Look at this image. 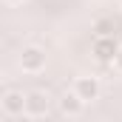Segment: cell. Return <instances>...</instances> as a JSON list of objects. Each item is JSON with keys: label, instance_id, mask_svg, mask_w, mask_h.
<instances>
[{"label": "cell", "instance_id": "277c9868", "mask_svg": "<svg viewBox=\"0 0 122 122\" xmlns=\"http://www.w3.org/2000/svg\"><path fill=\"white\" fill-rule=\"evenodd\" d=\"M51 108V99L46 91H29L26 94V114L29 117H46Z\"/></svg>", "mask_w": 122, "mask_h": 122}, {"label": "cell", "instance_id": "6da1fadb", "mask_svg": "<svg viewBox=\"0 0 122 122\" xmlns=\"http://www.w3.org/2000/svg\"><path fill=\"white\" fill-rule=\"evenodd\" d=\"M122 43L117 40V37H94L91 43V54L97 62H102V65H114V60H117V54H119Z\"/></svg>", "mask_w": 122, "mask_h": 122}, {"label": "cell", "instance_id": "9c48e42d", "mask_svg": "<svg viewBox=\"0 0 122 122\" xmlns=\"http://www.w3.org/2000/svg\"><path fill=\"white\" fill-rule=\"evenodd\" d=\"M9 3H20V0H9Z\"/></svg>", "mask_w": 122, "mask_h": 122}, {"label": "cell", "instance_id": "8992f818", "mask_svg": "<svg viewBox=\"0 0 122 122\" xmlns=\"http://www.w3.org/2000/svg\"><path fill=\"white\" fill-rule=\"evenodd\" d=\"M60 108H62V114H65V117H80V114H82V108H85V102L71 91V94H65V97L60 99Z\"/></svg>", "mask_w": 122, "mask_h": 122}, {"label": "cell", "instance_id": "7a4b0ae2", "mask_svg": "<svg viewBox=\"0 0 122 122\" xmlns=\"http://www.w3.org/2000/svg\"><path fill=\"white\" fill-rule=\"evenodd\" d=\"M20 68H23L26 74H37V71H43V68H46V51L37 48V46L23 48V51H20Z\"/></svg>", "mask_w": 122, "mask_h": 122}, {"label": "cell", "instance_id": "52a82bcc", "mask_svg": "<svg viewBox=\"0 0 122 122\" xmlns=\"http://www.w3.org/2000/svg\"><path fill=\"white\" fill-rule=\"evenodd\" d=\"M94 31H97V37H117L119 26L114 23V17H99L94 23Z\"/></svg>", "mask_w": 122, "mask_h": 122}, {"label": "cell", "instance_id": "5b68a950", "mask_svg": "<svg viewBox=\"0 0 122 122\" xmlns=\"http://www.w3.org/2000/svg\"><path fill=\"white\" fill-rule=\"evenodd\" d=\"M3 111H6L9 117H20V114H26V94L6 91V94H3Z\"/></svg>", "mask_w": 122, "mask_h": 122}, {"label": "cell", "instance_id": "ba28073f", "mask_svg": "<svg viewBox=\"0 0 122 122\" xmlns=\"http://www.w3.org/2000/svg\"><path fill=\"white\" fill-rule=\"evenodd\" d=\"M114 68L122 74V48H119V54H117V60H114Z\"/></svg>", "mask_w": 122, "mask_h": 122}, {"label": "cell", "instance_id": "3957f363", "mask_svg": "<svg viewBox=\"0 0 122 122\" xmlns=\"http://www.w3.org/2000/svg\"><path fill=\"white\" fill-rule=\"evenodd\" d=\"M99 91H102V85H99L97 77H77V82H74V94H77L85 105L94 102V99L99 97Z\"/></svg>", "mask_w": 122, "mask_h": 122}]
</instances>
